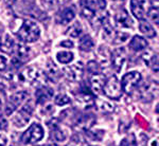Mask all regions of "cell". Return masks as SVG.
I'll return each instance as SVG.
<instances>
[{
  "label": "cell",
  "instance_id": "obj_1",
  "mask_svg": "<svg viewBox=\"0 0 159 146\" xmlns=\"http://www.w3.org/2000/svg\"><path fill=\"white\" fill-rule=\"evenodd\" d=\"M19 39L24 42L32 43L35 42L40 36V29L36 22L31 20H25L22 25L17 33Z\"/></svg>",
  "mask_w": 159,
  "mask_h": 146
},
{
  "label": "cell",
  "instance_id": "obj_2",
  "mask_svg": "<svg viewBox=\"0 0 159 146\" xmlns=\"http://www.w3.org/2000/svg\"><path fill=\"white\" fill-rule=\"evenodd\" d=\"M43 138V128L38 123H33L31 126L22 134L20 141L24 144H33L37 143Z\"/></svg>",
  "mask_w": 159,
  "mask_h": 146
},
{
  "label": "cell",
  "instance_id": "obj_3",
  "mask_svg": "<svg viewBox=\"0 0 159 146\" xmlns=\"http://www.w3.org/2000/svg\"><path fill=\"white\" fill-rule=\"evenodd\" d=\"M142 79L141 73L138 71H132L123 75V77L121 79V88L122 90L127 94H130L134 89L139 85V83Z\"/></svg>",
  "mask_w": 159,
  "mask_h": 146
},
{
  "label": "cell",
  "instance_id": "obj_4",
  "mask_svg": "<svg viewBox=\"0 0 159 146\" xmlns=\"http://www.w3.org/2000/svg\"><path fill=\"white\" fill-rule=\"evenodd\" d=\"M102 90H103L105 95L112 100H118L122 95L121 84H120L119 79L117 78L116 75L110 76L108 81L105 82V85Z\"/></svg>",
  "mask_w": 159,
  "mask_h": 146
},
{
  "label": "cell",
  "instance_id": "obj_5",
  "mask_svg": "<svg viewBox=\"0 0 159 146\" xmlns=\"http://www.w3.org/2000/svg\"><path fill=\"white\" fill-rule=\"evenodd\" d=\"M21 81H30L32 84H37V86H45L43 85V79L48 78L45 72H43L42 70H39L36 67H30L25 71L24 73L20 75Z\"/></svg>",
  "mask_w": 159,
  "mask_h": 146
},
{
  "label": "cell",
  "instance_id": "obj_6",
  "mask_svg": "<svg viewBox=\"0 0 159 146\" xmlns=\"http://www.w3.org/2000/svg\"><path fill=\"white\" fill-rule=\"evenodd\" d=\"M28 96L29 95H28V93L25 91H18V92L13 93L12 95L10 96L9 101H7V106H6L7 116H11L13 112L27 100Z\"/></svg>",
  "mask_w": 159,
  "mask_h": 146
},
{
  "label": "cell",
  "instance_id": "obj_7",
  "mask_svg": "<svg viewBox=\"0 0 159 146\" xmlns=\"http://www.w3.org/2000/svg\"><path fill=\"white\" fill-rule=\"evenodd\" d=\"M32 112L33 109L30 105H25L24 107H21V109L18 110L16 116L13 117V123H14L15 126L18 128L25 127L29 123L31 116H32Z\"/></svg>",
  "mask_w": 159,
  "mask_h": 146
},
{
  "label": "cell",
  "instance_id": "obj_8",
  "mask_svg": "<svg viewBox=\"0 0 159 146\" xmlns=\"http://www.w3.org/2000/svg\"><path fill=\"white\" fill-rule=\"evenodd\" d=\"M64 72H65L66 76L71 81H81L84 72L83 63L78 61V63L73 64V65L68 66V67L64 68Z\"/></svg>",
  "mask_w": 159,
  "mask_h": 146
},
{
  "label": "cell",
  "instance_id": "obj_9",
  "mask_svg": "<svg viewBox=\"0 0 159 146\" xmlns=\"http://www.w3.org/2000/svg\"><path fill=\"white\" fill-rule=\"evenodd\" d=\"M126 60V52L124 48H118L111 53V65L119 72Z\"/></svg>",
  "mask_w": 159,
  "mask_h": 146
},
{
  "label": "cell",
  "instance_id": "obj_10",
  "mask_svg": "<svg viewBox=\"0 0 159 146\" xmlns=\"http://www.w3.org/2000/svg\"><path fill=\"white\" fill-rule=\"evenodd\" d=\"M48 126L50 127L51 132H52V135L55 141H57V142H64V141L67 139V135H66V132L60 127L58 121L56 119H53L52 121H50L48 123Z\"/></svg>",
  "mask_w": 159,
  "mask_h": 146
},
{
  "label": "cell",
  "instance_id": "obj_11",
  "mask_svg": "<svg viewBox=\"0 0 159 146\" xmlns=\"http://www.w3.org/2000/svg\"><path fill=\"white\" fill-rule=\"evenodd\" d=\"M53 90L47 86H42L36 90L35 96H36V103L37 104H45L48 101H50L53 96Z\"/></svg>",
  "mask_w": 159,
  "mask_h": 146
},
{
  "label": "cell",
  "instance_id": "obj_12",
  "mask_svg": "<svg viewBox=\"0 0 159 146\" xmlns=\"http://www.w3.org/2000/svg\"><path fill=\"white\" fill-rule=\"evenodd\" d=\"M82 4H83V7L96 14L97 12L105 10L106 0H82Z\"/></svg>",
  "mask_w": 159,
  "mask_h": 146
},
{
  "label": "cell",
  "instance_id": "obj_13",
  "mask_svg": "<svg viewBox=\"0 0 159 146\" xmlns=\"http://www.w3.org/2000/svg\"><path fill=\"white\" fill-rule=\"evenodd\" d=\"M130 11L137 19L143 20L145 16V10L142 0H130Z\"/></svg>",
  "mask_w": 159,
  "mask_h": 146
},
{
  "label": "cell",
  "instance_id": "obj_14",
  "mask_svg": "<svg viewBox=\"0 0 159 146\" xmlns=\"http://www.w3.org/2000/svg\"><path fill=\"white\" fill-rule=\"evenodd\" d=\"M129 46L132 50L136 51V52H140V51H143L148 48V43L147 42V39H144L143 37L139 36V35H135V36L130 39Z\"/></svg>",
  "mask_w": 159,
  "mask_h": 146
},
{
  "label": "cell",
  "instance_id": "obj_15",
  "mask_svg": "<svg viewBox=\"0 0 159 146\" xmlns=\"http://www.w3.org/2000/svg\"><path fill=\"white\" fill-rule=\"evenodd\" d=\"M74 16H75V13H74L73 9H71V7H66V9H64L63 11L56 16V21L61 24H67L70 21H72Z\"/></svg>",
  "mask_w": 159,
  "mask_h": 146
},
{
  "label": "cell",
  "instance_id": "obj_16",
  "mask_svg": "<svg viewBox=\"0 0 159 146\" xmlns=\"http://www.w3.org/2000/svg\"><path fill=\"white\" fill-rule=\"evenodd\" d=\"M116 22L121 28H129L133 25V20L126 10H122L116 15Z\"/></svg>",
  "mask_w": 159,
  "mask_h": 146
},
{
  "label": "cell",
  "instance_id": "obj_17",
  "mask_svg": "<svg viewBox=\"0 0 159 146\" xmlns=\"http://www.w3.org/2000/svg\"><path fill=\"white\" fill-rule=\"evenodd\" d=\"M91 89L92 92L96 94H99L101 90L103 89L105 85V76L102 74H93V76L91 77Z\"/></svg>",
  "mask_w": 159,
  "mask_h": 146
},
{
  "label": "cell",
  "instance_id": "obj_18",
  "mask_svg": "<svg viewBox=\"0 0 159 146\" xmlns=\"http://www.w3.org/2000/svg\"><path fill=\"white\" fill-rule=\"evenodd\" d=\"M94 47V42L92 38L89 35H85L80 39L79 42V48L80 50L84 51V52H90Z\"/></svg>",
  "mask_w": 159,
  "mask_h": 146
},
{
  "label": "cell",
  "instance_id": "obj_19",
  "mask_svg": "<svg viewBox=\"0 0 159 146\" xmlns=\"http://www.w3.org/2000/svg\"><path fill=\"white\" fill-rule=\"evenodd\" d=\"M139 30L141 31L143 35H145L148 38H153L156 36V32L154 28L151 25L150 22L145 21V20H141L139 24Z\"/></svg>",
  "mask_w": 159,
  "mask_h": 146
},
{
  "label": "cell",
  "instance_id": "obj_20",
  "mask_svg": "<svg viewBox=\"0 0 159 146\" xmlns=\"http://www.w3.org/2000/svg\"><path fill=\"white\" fill-rule=\"evenodd\" d=\"M93 122H94V119L92 117L82 116L78 121H76V126L87 131V130H89V128L93 125Z\"/></svg>",
  "mask_w": 159,
  "mask_h": 146
},
{
  "label": "cell",
  "instance_id": "obj_21",
  "mask_svg": "<svg viewBox=\"0 0 159 146\" xmlns=\"http://www.w3.org/2000/svg\"><path fill=\"white\" fill-rule=\"evenodd\" d=\"M15 48V42L13 40V38L10 36V35H6V38H4L3 42L0 45V50L3 51L4 53H7V54H11Z\"/></svg>",
  "mask_w": 159,
  "mask_h": 146
},
{
  "label": "cell",
  "instance_id": "obj_22",
  "mask_svg": "<svg viewBox=\"0 0 159 146\" xmlns=\"http://www.w3.org/2000/svg\"><path fill=\"white\" fill-rule=\"evenodd\" d=\"M15 49H16V52H17L16 57H18L21 61L29 58V55H30L29 47H27L24 43H19V45L15 46Z\"/></svg>",
  "mask_w": 159,
  "mask_h": 146
},
{
  "label": "cell",
  "instance_id": "obj_23",
  "mask_svg": "<svg viewBox=\"0 0 159 146\" xmlns=\"http://www.w3.org/2000/svg\"><path fill=\"white\" fill-rule=\"evenodd\" d=\"M46 75H47L48 78L52 79V81H55L60 77V70L56 67V65L52 61H49L47 65V72H46Z\"/></svg>",
  "mask_w": 159,
  "mask_h": 146
},
{
  "label": "cell",
  "instance_id": "obj_24",
  "mask_svg": "<svg viewBox=\"0 0 159 146\" xmlns=\"http://www.w3.org/2000/svg\"><path fill=\"white\" fill-rule=\"evenodd\" d=\"M74 58V54L72 52H69V51H61V52H58L56 54V60H58V63L61 64H70L71 61L73 60Z\"/></svg>",
  "mask_w": 159,
  "mask_h": 146
},
{
  "label": "cell",
  "instance_id": "obj_25",
  "mask_svg": "<svg viewBox=\"0 0 159 146\" xmlns=\"http://www.w3.org/2000/svg\"><path fill=\"white\" fill-rule=\"evenodd\" d=\"M115 31L112 29V27L108 24V21H105L103 24V37L106 40L114 39L115 37Z\"/></svg>",
  "mask_w": 159,
  "mask_h": 146
},
{
  "label": "cell",
  "instance_id": "obj_26",
  "mask_svg": "<svg viewBox=\"0 0 159 146\" xmlns=\"http://www.w3.org/2000/svg\"><path fill=\"white\" fill-rule=\"evenodd\" d=\"M82 33V27L81 24H79V22H75V24H73L72 25H70V28L68 29L67 33L66 34L68 35V36L70 37H79L80 35H81Z\"/></svg>",
  "mask_w": 159,
  "mask_h": 146
},
{
  "label": "cell",
  "instance_id": "obj_27",
  "mask_svg": "<svg viewBox=\"0 0 159 146\" xmlns=\"http://www.w3.org/2000/svg\"><path fill=\"white\" fill-rule=\"evenodd\" d=\"M97 104H98V107L102 110V111H104V112L114 111V105L110 104L109 102L104 101V100H98V101H97Z\"/></svg>",
  "mask_w": 159,
  "mask_h": 146
},
{
  "label": "cell",
  "instance_id": "obj_28",
  "mask_svg": "<svg viewBox=\"0 0 159 146\" xmlns=\"http://www.w3.org/2000/svg\"><path fill=\"white\" fill-rule=\"evenodd\" d=\"M54 103H55V105H57V106H65V105L70 103V99H69V96L67 94L61 93L55 96Z\"/></svg>",
  "mask_w": 159,
  "mask_h": 146
},
{
  "label": "cell",
  "instance_id": "obj_29",
  "mask_svg": "<svg viewBox=\"0 0 159 146\" xmlns=\"http://www.w3.org/2000/svg\"><path fill=\"white\" fill-rule=\"evenodd\" d=\"M86 134L88 135V137L90 138L91 140L94 141H101L102 138L105 134V131L103 130H96V131H91V130H87Z\"/></svg>",
  "mask_w": 159,
  "mask_h": 146
},
{
  "label": "cell",
  "instance_id": "obj_30",
  "mask_svg": "<svg viewBox=\"0 0 159 146\" xmlns=\"http://www.w3.org/2000/svg\"><path fill=\"white\" fill-rule=\"evenodd\" d=\"M68 146H91V145L86 143L85 141H84V139H82L80 135H75V137L72 138V140L70 141Z\"/></svg>",
  "mask_w": 159,
  "mask_h": 146
},
{
  "label": "cell",
  "instance_id": "obj_31",
  "mask_svg": "<svg viewBox=\"0 0 159 146\" xmlns=\"http://www.w3.org/2000/svg\"><path fill=\"white\" fill-rule=\"evenodd\" d=\"M87 70H88L89 73L98 74L100 73V66L98 65V63H96L94 60H90L87 64Z\"/></svg>",
  "mask_w": 159,
  "mask_h": 146
},
{
  "label": "cell",
  "instance_id": "obj_32",
  "mask_svg": "<svg viewBox=\"0 0 159 146\" xmlns=\"http://www.w3.org/2000/svg\"><path fill=\"white\" fill-rule=\"evenodd\" d=\"M129 37V35L127 34V33H122V32L116 33V34H115V37H114V39H116V40H114V43H117L118 45V43L124 42Z\"/></svg>",
  "mask_w": 159,
  "mask_h": 146
},
{
  "label": "cell",
  "instance_id": "obj_33",
  "mask_svg": "<svg viewBox=\"0 0 159 146\" xmlns=\"http://www.w3.org/2000/svg\"><path fill=\"white\" fill-rule=\"evenodd\" d=\"M148 16L150 17V19L153 22H155L156 24H158V7H152V9L148 11Z\"/></svg>",
  "mask_w": 159,
  "mask_h": 146
},
{
  "label": "cell",
  "instance_id": "obj_34",
  "mask_svg": "<svg viewBox=\"0 0 159 146\" xmlns=\"http://www.w3.org/2000/svg\"><path fill=\"white\" fill-rule=\"evenodd\" d=\"M7 67V60L4 56L0 55V72L4 71Z\"/></svg>",
  "mask_w": 159,
  "mask_h": 146
},
{
  "label": "cell",
  "instance_id": "obj_35",
  "mask_svg": "<svg viewBox=\"0 0 159 146\" xmlns=\"http://www.w3.org/2000/svg\"><path fill=\"white\" fill-rule=\"evenodd\" d=\"M7 129V122L4 117H0V130L4 131Z\"/></svg>",
  "mask_w": 159,
  "mask_h": 146
},
{
  "label": "cell",
  "instance_id": "obj_36",
  "mask_svg": "<svg viewBox=\"0 0 159 146\" xmlns=\"http://www.w3.org/2000/svg\"><path fill=\"white\" fill-rule=\"evenodd\" d=\"M61 46L64 48H73V42L71 40H65V42H61Z\"/></svg>",
  "mask_w": 159,
  "mask_h": 146
},
{
  "label": "cell",
  "instance_id": "obj_37",
  "mask_svg": "<svg viewBox=\"0 0 159 146\" xmlns=\"http://www.w3.org/2000/svg\"><path fill=\"white\" fill-rule=\"evenodd\" d=\"M7 143V139L4 135L0 134V146H6Z\"/></svg>",
  "mask_w": 159,
  "mask_h": 146
},
{
  "label": "cell",
  "instance_id": "obj_38",
  "mask_svg": "<svg viewBox=\"0 0 159 146\" xmlns=\"http://www.w3.org/2000/svg\"><path fill=\"white\" fill-rule=\"evenodd\" d=\"M119 146H129V141H127L126 139H123L121 141V143H120V145Z\"/></svg>",
  "mask_w": 159,
  "mask_h": 146
},
{
  "label": "cell",
  "instance_id": "obj_39",
  "mask_svg": "<svg viewBox=\"0 0 159 146\" xmlns=\"http://www.w3.org/2000/svg\"><path fill=\"white\" fill-rule=\"evenodd\" d=\"M10 1H12V2H14V1H16V0H10Z\"/></svg>",
  "mask_w": 159,
  "mask_h": 146
},
{
  "label": "cell",
  "instance_id": "obj_40",
  "mask_svg": "<svg viewBox=\"0 0 159 146\" xmlns=\"http://www.w3.org/2000/svg\"><path fill=\"white\" fill-rule=\"evenodd\" d=\"M45 146H53V145H45Z\"/></svg>",
  "mask_w": 159,
  "mask_h": 146
},
{
  "label": "cell",
  "instance_id": "obj_41",
  "mask_svg": "<svg viewBox=\"0 0 159 146\" xmlns=\"http://www.w3.org/2000/svg\"><path fill=\"white\" fill-rule=\"evenodd\" d=\"M43 146H45V145H43Z\"/></svg>",
  "mask_w": 159,
  "mask_h": 146
}]
</instances>
